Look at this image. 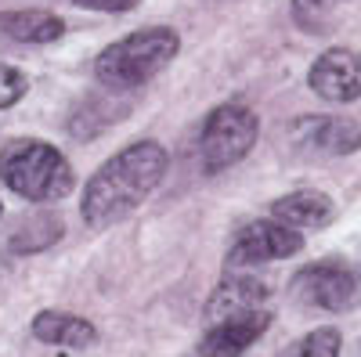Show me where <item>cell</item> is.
<instances>
[{"instance_id": "cell-1", "label": "cell", "mask_w": 361, "mask_h": 357, "mask_svg": "<svg viewBox=\"0 0 361 357\" xmlns=\"http://www.w3.org/2000/svg\"><path fill=\"white\" fill-rule=\"evenodd\" d=\"M170 170V156L159 141H134L105 159L80 195V217L87 227H109L134 213Z\"/></svg>"}, {"instance_id": "cell-2", "label": "cell", "mask_w": 361, "mask_h": 357, "mask_svg": "<svg viewBox=\"0 0 361 357\" xmlns=\"http://www.w3.org/2000/svg\"><path fill=\"white\" fill-rule=\"evenodd\" d=\"M0 184L25 202H58L76 188V173L51 141L15 137L0 148Z\"/></svg>"}, {"instance_id": "cell-3", "label": "cell", "mask_w": 361, "mask_h": 357, "mask_svg": "<svg viewBox=\"0 0 361 357\" xmlns=\"http://www.w3.org/2000/svg\"><path fill=\"white\" fill-rule=\"evenodd\" d=\"M180 51V37L170 25H145L119 37L94 58V76L109 91H134L159 76Z\"/></svg>"}, {"instance_id": "cell-4", "label": "cell", "mask_w": 361, "mask_h": 357, "mask_svg": "<svg viewBox=\"0 0 361 357\" xmlns=\"http://www.w3.org/2000/svg\"><path fill=\"white\" fill-rule=\"evenodd\" d=\"M260 137V115L246 101H221L209 108L199 130V166L206 177H217L238 166Z\"/></svg>"}, {"instance_id": "cell-5", "label": "cell", "mask_w": 361, "mask_h": 357, "mask_svg": "<svg viewBox=\"0 0 361 357\" xmlns=\"http://www.w3.org/2000/svg\"><path fill=\"white\" fill-rule=\"evenodd\" d=\"M293 300L304 303L311 311H350L361 296V278L354 267L340 263V260H318V263H307L293 275Z\"/></svg>"}, {"instance_id": "cell-6", "label": "cell", "mask_w": 361, "mask_h": 357, "mask_svg": "<svg viewBox=\"0 0 361 357\" xmlns=\"http://www.w3.org/2000/svg\"><path fill=\"white\" fill-rule=\"evenodd\" d=\"M300 249H304V231L286 227L275 217L271 220H246L231 234L224 263L228 267H260V263L289 260Z\"/></svg>"}, {"instance_id": "cell-7", "label": "cell", "mask_w": 361, "mask_h": 357, "mask_svg": "<svg viewBox=\"0 0 361 357\" xmlns=\"http://www.w3.org/2000/svg\"><path fill=\"white\" fill-rule=\"evenodd\" d=\"M307 87L329 105L357 101L361 98V54L350 47L322 51L307 69Z\"/></svg>"}, {"instance_id": "cell-8", "label": "cell", "mask_w": 361, "mask_h": 357, "mask_svg": "<svg viewBox=\"0 0 361 357\" xmlns=\"http://www.w3.org/2000/svg\"><path fill=\"white\" fill-rule=\"evenodd\" d=\"M293 144L314 156H354L361 152V123L350 115H296L289 123Z\"/></svg>"}, {"instance_id": "cell-9", "label": "cell", "mask_w": 361, "mask_h": 357, "mask_svg": "<svg viewBox=\"0 0 361 357\" xmlns=\"http://www.w3.org/2000/svg\"><path fill=\"white\" fill-rule=\"evenodd\" d=\"M271 325V311H243V314H228L217 321H206L202 339H199V357H243Z\"/></svg>"}, {"instance_id": "cell-10", "label": "cell", "mask_w": 361, "mask_h": 357, "mask_svg": "<svg viewBox=\"0 0 361 357\" xmlns=\"http://www.w3.org/2000/svg\"><path fill=\"white\" fill-rule=\"evenodd\" d=\"M267 300H271V282L267 278L235 271V275H224L217 282V289L209 292L202 314H206V321H217V318H228V314H243V311L267 307Z\"/></svg>"}, {"instance_id": "cell-11", "label": "cell", "mask_w": 361, "mask_h": 357, "mask_svg": "<svg viewBox=\"0 0 361 357\" xmlns=\"http://www.w3.org/2000/svg\"><path fill=\"white\" fill-rule=\"evenodd\" d=\"M271 217L286 227H296V231H318V227H329L336 217V202L329 199L325 192H314V188H296L282 199L271 202Z\"/></svg>"}, {"instance_id": "cell-12", "label": "cell", "mask_w": 361, "mask_h": 357, "mask_svg": "<svg viewBox=\"0 0 361 357\" xmlns=\"http://www.w3.org/2000/svg\"><path fill=\"white\" fill-rule=\"evenodd\" d=\"M29 332H33V339L47 346H62V350H87L98 343V329L87 318L69 314V311H51V307L33 314Z\"/></svg>"}, {"instance_id": "cell-13", "label": "cell", "mask_w": 361, "mask_h": 357, "mask_svg": "<svg viewBox=\"0 0 361 357\" xmlns=\"http://www.w3.org/2000/svg\"><path fill=\"white\" fill-rule=\"evenodd\" d=\"M0 33L11 37L15 44H54L62 40L66 22L54 11L40 8H22V11H4L0 15Z\"/></svg>"}, {"instance_id": "cell-14", "label": "cell", "mask_w": 361, "mask_h": 357, "mask_svg": "<svg viewBox=\"0 0 361 357\" xmlns=\"http://www.w3.org/2000/svg\"><path fill=\"white\" fill-rule=\"evenodd\" d=\"M62 234H66L62 217L40 213V217H29L18 231H11V242H8V246H11V253L29 256V253H44V249H51Z\"/></svg>"}, {"instance_id": "cell-15", "label": "cell", "mask_w": 361, "mask_h": 357, "mask_svg": "<svg viewBox=\"0 0 361 357\" xmlns=\"http://www.w3.org/2000/svg\"><path fill=\"white\" fill-rule=\"evenodd\" d=\"M343 339L336 329H314L307 336H300L296 343H289L279 357H340Z\"/></svg>"}, {"instance_id": "cell-16", "label": "cell", "mask_w": 361, "mask_h": 357, "mask_svg": "<svg viewBox=\"0 0 361 357\" xmlns=\"http://www.w3.org/2000/svg\"><path fill=\"white\" fill-rule=\"evenodd\" d=\"M25 94H29V76L8 62H0V112L18 105Z\"/></svg>"}, {"instance_id": "cell-17", "label": "cell", "mask_w": 361, "mask_h": 357, "mask_svg": "<svg viewBox=\"0 0 361 357\" xmlns=\"http://www.w3.org/2000/svg\"><path fill=\"white\" fill-rule=\"evenodd\" d=\"M340 0H293V18L304 29H318Z\"/></svg>"}, {"instance_id": "cell-18", "label": "cell", "mask_w": 361, "mask_h": 357, "mask_svg": "<svg viewBox=\"0 0 361 357\" xmlns=\"http://www.w3.org/2000/svg\"><path fill=\"white\" fill-rule=\"evenodd\" d=\"M76 8H90V11H105V15H123L134 11L141 0H73Z\"/></svg>"}, {"instance_id": "cell-19", "label": "cell", "mask_w": 361, "mask_h": 357, "mask_svg": "<svg viewBox=\"0 0 361 357\" xmlns=\"http://www.w3.org/2000/svg\"><path fill=\"white\" fill-rule=\"evenodd\" d=\"M0 217H4V202H0Z\"/></svg>"}, {"instance_id": "cell-20", "label": "cell", "mask_w": 361, "mask_h": 357, "mask_svg": "<svg viewBox=\"0 0 361 357\" xmlns=\"http://www.w3.org/2000/svg\"><path fill=\"white\" fill-rule=\"evenodd\" d=\"M357 357H361V343H357Z\"/></svg>"}]
</instances>
